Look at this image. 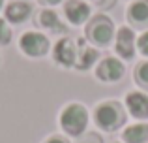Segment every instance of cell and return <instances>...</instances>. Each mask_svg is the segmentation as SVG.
Here are the masks:
<instances>
[{"label": "cell", "mask_w": 148, "mask_h": 143, "mask_svg": "<svg viewBox=\"0 0 148 143\" xmlns=\"http://www.w3.org/2000/svg\"><path fill=\"white\" fill-rule=\"evenodd\" d=\"M94 121H96V126L101 128L103 132H114L126 122V111H124L120 102L107 100V102H101L96 106Z\"/></svg>", "instance_id": "6da1fadb"}, {"label": "cell", "mask_w": 148, "mask_h": 143, "mask_svg": "<svg viewBox=\"0 0 148 143\" xmlns=\"http://www.w3.org/2000/svg\"><path fill=\"white\" fill-rule=\"evenodd\" d=\"M88 126V109L79 102H71L60 111V128L68 136L77 137Z\"/></svg>", "instance_id": "7a4b0ae2"}, {"label": "cell", "mask_w": 148, "mask_h": 143, "mask_svg": "<svg viewBox=\"0 0 148 143\" xmlns=\"http://www.w3.org/2000/svg\"><path fill=\"white\" fill-rule=\"evenodd\" d=\"M114 25L107 15H96L86 23L84 28V36L90 44L98 45V47H107L109 44L114 41Z\"/></svg>", "instance_id": "3957f363"}, {"label": "cell", "mask_w": 148, "mask_h": 143, "mask_svg": "<svg viewBox=\"0 0 148 143\" xmlns=\"http://www.w3.org/2000/svg\"><path fill=\"white\" fill-rule=\"evenodd\" d=\"M19 47L25 53L26 57H32V59H38V57H43L49 53V38L41 32H25L21 36V41H19Z\"/></svg>", "instance_id": "277c9868"}, {"label": "cell", "mask_w": 148, "mask_h": 143, "mask_svg": "<svg viewBox=\"0 0 148 143\" xmlns=\"http://www.w3.org/2000/svg\"><path fill=\"white\" fill-rule=\"evenodd\" d=\"M114 51L120 59L131 60L137 51V36H135L133 28L130 26H120L114 34Z\"/></svg>", "instance_id": "5b68a950"}, {"label": "cell", "mask_w": 148, "mask_h": 143, "mask_svg": "<svg viewBox=\"0 0 148 143\" xmlns=\"http://www.w3.org/2000/svg\"><path fill=\"white\" fill-rule=\"evenodd\" d=\"M124 73H126L124 62L114 57H105L96 66V79L103 83H116L124 77Z\"/></svg>", "instance_id": "8992f818"}, {"label": "cell", "mask_w": 148, "mask_h": 143, "mask_svg": "<svg viewBox=\"0 0 148 143\" xmlns=\"http://www.w3.org/2000/svg\"><path fill=\"white\" fill-rule=\"evenodd\" d=\"M77 53H79V45L71 40V38H62L54 44L53 49V59L56 64L64 68H71L75 66V60H77Z\"/></svg>", "instance_id": "52a82bcc"}, {"label": "cell", "mask_w": 148, "mask_h": 143, "mask_svg": "<svg viewBox=\"0 0 148 143\" xmlns=\"http://www.w3.org/2000/svg\"><path fill=\"white\" fill-rule=\"evenodd\" d=\"M124 104H126V109L131 117L141 119V121H146L148 119V94L143 90H131L126 94L124 98Z\"/></svg>", "instance_id": "ba28073f"}, {"label": "cell", "mask_w": 148, "mask_h": 143, "mask_svg": "<svg viewBox=\"0 0 148 143\" xmlns=\"http://www.w3.org/2000/svg\"><path fill=\"white\" fill-rule=\"evenodd\" d=\"M126 19L131 28L148 30V0H133L126 10Z\"/></svg>", "instance_id": "9c48e42d"}, {"label": "cell", "mask_w": 148, "mask_h": 143, "mask_svg": "<svg viewBox=\"0 0 148 143\" xmlns=\"http://www.w3.org/2000/svg\"><path fill=\"white\" fill-rule=\"evenodd\" d=\"M64 13L71 25H84L90 19V6L83 0H68L64 4Z\"/></svg>", "instance_id": "30bf717a"}, {"label": "cell", "mask_w": 148, "mask_h": 143, "mask_svg": "<svg viewBox=\"0 0 148 143\" xmlns=\"http://www.w3.org/2000/svg\"><path fill=\"white\" fill-rule=\"evenodd\" d=\"M30 13H32V6L28 2H21V0L8 4V8H6V19L10 23H13V25L25 23L30 17Z\"/></svg>", "instance_id": "8fae6325"}, {"label": "cell", "mask_w": 148, "mask_h": 143, "mask_svg": "<svg viewBox=\"0 0 148 143\" xmlns=\"http://www.w3.org/2000/svg\"><path fill=\"white\" fill-rule=\"evenodd\" d=\"M124 143H148V122L130 124L122 132Z\"/></svg>", "instance_id": "7c38bea8"}, {"label": "cell", "mask_w": 148, "mask_h": 143, "mask_svg": "<svg viewBox=\"0 0 148 143\" xmlns=\"http://www.w3.org/2000/svg\"><path fill=\"white\" fill-rule=\"evenodd\" d=\"M96 62H98V51L92 45H79V53H77V60L73 68L83 72V70L92 68Z\"/></svg>", "instance_id": "4fadbf2b"}, {"label": "cell", "mask_w": 148, "mask_h": 143, "mask_svg": "<svg viewBox=\"0 0 148 143\" xmlns=\"http://www.w3.org/2000/svg\"><path fill=\"white\" fill-rule=\"evenodd\" d=\"M40 23H41V26L53 30V32H62V30H64V25L60 23L56 11H53V10H43V11H41Z\"/></svg>", "instance_id": "5bb4252c"}, {"label": "cell", "mask_w": 148, "mask_h": 143, "mask_svg": "<svg viewBox=\"0 0 148 143\" xmlns=\"http://www.w3.org/2000/svg\"><path fill=\"white\" fill-rule=\"evenodd\" d=\"M135 83L148 92V60H143L137 68H135Z\"/></svg>", "instance_id": "9a60e30c"}, {"label": "cell", "mask_w": 148, "mask_h": 143, "mask_svg": "<svg viewBox=\"0 0 148 143\" xmlns=\"http://www.w3.org/2000/svg\"><path fill=\"white\" fill-rule=\"evenodd\" d=\"M137 51L148 59V30H145V32H141L137 36Z\"/></svg>", "instance_id": "2e32d148"}, {"label": "cell", "mask_w": 148, "mask_h": 143, "mask_svg": "<svg viewBox=\"0 0 148 143\" xmlns=\"http://www.w3.org/2000/svg\"><path fill=\"white\" fill-rule=\"evenodd\" d=\"M11 41V28L4 19H0V45H8Z\"/></svg>", "instance_id": "e0dca14e"}, {"label": "cell", "mask_w": 148, "mask_h": 143, "mask_svg": "<svg viewBox=\"0 0 148 143\" xmlns=\"http://www.w3.org/2000/svg\"><path fill=\"white\" fill-rule=\"evenodd\" d=\"M45 143H68V140H64V137H60V136H53V137H49Z\"/></svg>", "instance_id": "ac0fdd59"}, {"label": "cell", "mask_w": 148, "mask_h": 143, "mask_svg": "<svg viewBox=\"0 0 148 143\" xmlns=\"http://www.w3.org/2000/svg\"><path fill=\"white\" fill-rule=\"evenodd\" d=\"M41 4H45V6H56V4H60L62 0H40Z\"/></svg>", "instance_id": "d6986e66"}, {"label": "cell", "mask_w": 148, "mask_h": 143, "mask_svg": "<svg viewBox=\"0 0 148 143\" xmlns=\"http://www.w3.org/2000/svg\"><path fill=\"white\" fill-rule=\"evenodd\" d=\"M2 6H4V0H0V10H2Z\"/></svg>", "instance_id": "ffe728a7"}]
</instances>
